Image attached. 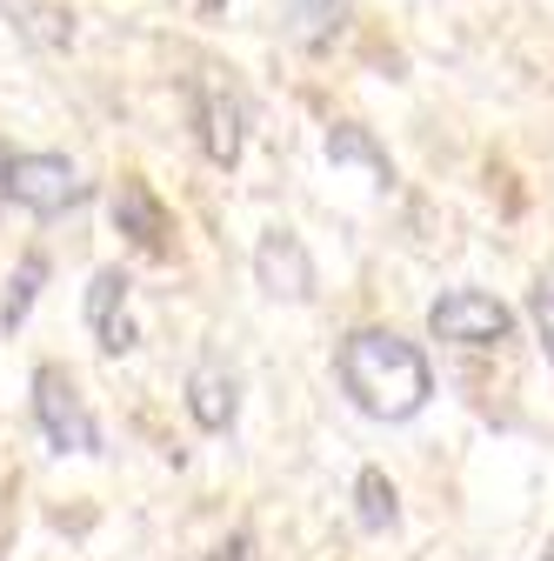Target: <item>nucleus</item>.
Masks as SVG:
<instances>
[{"label":"nucleus","mask_w":554,"mask_h":561,"mask_svg":"<svg viewBox=\"0 0 554 561\" xmlns=\"http://www.w3.org/2000/svg\"><path fill=\"white\" fill-rule=\"evenodd\" d=\"M428 328H435V341H454V347H495V341H508L515 314H508V301L481 295V288H454L428 308Z\"/></svg>","instance_id":"39448f33"},{"label":"nucleus","mask_w":554,"mask_h":561,"mask_svg":"<svg viewBox=\"0 0 554 561\" xmlns=\"http://www.w3.org/2000/svg\"><path fill=\"white\" fill-rule=\"evenodd\" d=\"M41 280H47V254H27V261H21V274H14V288H8V308H0L8 334L27 321V308H34V295H41Z\"/></svg>","instance_id":"f8f14e48"},{"label":"nucleus","mask_w":554,"mask_h":561,"mask_svg":"<svg viewBox=\"0 0 554 561\" xmlns=\"http://www.w3.org/2000/svg\"><path fill=\"white\" fill-rule=\"evenodd\" d=\"M0 194L21 201L27 215L54 221V215H67V207L88 194V181L74 174L67 154H8V161H0Z\"/></svg>","instance_id":"20e7f679"},{"label":"nucleus","mask_w":554,"mask_h":561,"mask_svg":"<svg viewBox=\"0 0 554 561\" xmlns=\"http://www.w3.org/2000/svg\"><path fill=\"white\" fill-rule=\"evenodd\" d=\"M528 314H534V334H541V355L554 362V280H541L528 295Z\"/></svg>","instance_id":"ddd939ff"},{"label":"nucleus","mask_w":554,"mask_h":561,"mask_svg":"<svg viewBox=\"0 0 554 561\" xmlns=\"http://www.w3.org/2000/svg\"><path fill=\"white\" fill-rule=\"evenodd\" d=\"M247 548H254V541H247V535H234L228 548H215V561H247Z\"/></svg>","instance_id":"4468645a"},{"label":"nucleus","mask_w":554,"mask_h":561,"mask_svg":"<svg viewBox=\"0 0 554 561\" xmlns=\"http://www.w3.org/2000/svg\"><path fill=\"white\" fill-rule=\"evenodd\" d=\"M254 274H261V288H267L274 301H314V261H308L301 234H288V228L261 234V248H254Z\"/></svg>","instance_id":"0eeeda50"},{"label":"nucleus","mask_w":554,"mask_h":561,"mask_svg":"<svg viewBox=\"0 0 554 561\" xmlns=\"http://www.w3.org/2000/svg\"><path fill=\"white\" fill-rule=\"evenodd\" d=\"M88 328L107 355H127L134 347V321H127V274L120 267H101L94 288H88Z\"/></svg>","instance_id":"6e6552de"},{"label":"nucleus","mask_w":554,"mask_h":561,"mask_svg":"<svg viewBox=\"0 0 554 561\" xmlns=\"http://www.w3.org/2000/svg\"><path fill=\"white\" fill-rule=\"evenodd\" d=\"M355 515H361V528H394V515H401V502H394V481L381 474V468H361V481H355Z\"/></svg>","instance_id":"9d476101"},{"label":"nucleus","mask_w":554,"mask_h":561,"mask_svg":"<svg viewBox=\"0 0 554 561\" xmlns=\"http://www.w3.org/2000/svg\"><path fill=\"white\" fill-rule=\"evenodd\" d=\"M334 375L348 388V401L374 421H414L435 394V368L414 341H401L394 328H355L334 355Z\"/></svg>","instance_id":"f257e3e1"},{"label":"nucleus","mask_w":554,"mask_h":561,"mask_svg":"<svg viewBox=\"0 0 554 561\" xmlns=\"http://www.w3.org/2000/svg\"><path fill=\"white\" fill-rule=\"evenodd\" d=\"M34 421H41V435H47L60 455H101V421H94L81 381L67 375L60 362L34 368Z\"/></svg>","instance_id":"7ed1b4c3"},{"label":"nucleus","mask_w":554,"mask_h":561,"mask_svg":"<svg viewBox=\"0 0 554 561\" xmlns=\"http://www.w3.org/2000/svg\"><path fill=\"white\" fill-rule=\"evenodd\" d=\"M187 121H194V140L215 168H234L241 148H247V101L241 88L221 75V67H194L187 75Z\"/></svg>","instance_id":"f03ea898"},{"label":"nucleus","mask_w":554,"mask_h":561,"mask_svg":"<svg viewBox=\"0 0 554 561\" xmlns=\"http://www.w3.org/2000/svg\"><path fill=\"white\" fill-rule=\"evenodd\" d=\"M327 161H334V168H341V161H368L381 181H394V161L374 148V134H368V127H334V134H327Z\"/></svg>","instance_id":"9b49d317"},{"label":"nucleus","mask_w":554,"mask_h":561,"mask_svg":"<svg viewBox=\"0 0 554 561\" xmlns=\"http://www.w3.org/2000/svg\"><path fill=\"white\" fill-rule=\"evenodd\" d=\"M187 414L200 421L207 435H228V428H234V414H241V388H234V375L215 368V362L194 368V375H187Z\"/></svg>","instance_id":"1a4fd4ad"},{"label":"nucleus","mask_w":554,"mask_h":561,"mask_svg":"<svg viewBox=\"0 0 554 561\" xmlns=\"http://www.w3.org/2000/svg\"><path fill=\"white\" fill-rule=\"evenodd\" d=\"M114 228L141 248V254H154V261L174 254V215L161 207V194L141 174H120V187H114Z\"/></svg>","instance_id":"423d86ee"}]
</instances>
